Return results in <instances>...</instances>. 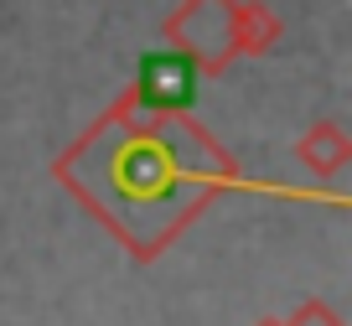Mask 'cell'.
<instances>
[{"mask_svg": "<svg viewBox=\"0 0 352 326\" xmlns=\"http://www.w3.org/2000/svg\"><path fill=\"white\" fill-rule=\"evenodd\" d=\"M296 161L306 166L311 176H337L352 166V135L342 120H316L306 135L296 140Z\"/></svg>", "mask_w": 352, "mask_h": 326, "instance_id": "277c9868", "label": "cell"}, {"mask_svg": "<svg viewBox=\"0 0 352 326\" xmlns=\"http://www.w3.org/2000/svg\"><path fill=\"white\" fill-rule=\"evenodd\" d=\"M280 326H347L327 301H300L290 316H280Z\"/></svg>", "mask_w": 352, "mask_h": 326, "instance_id": "8992f818", "label": "cell"}, {"mask_svg": "<svg viewBox=\"0 0 352 326\" xmlns=\"http://www.w3.org/2000/svg\"><path fill=\"white\" fill-rule=\"evenodd\" d=\"M280 36H285V21H280L264 0H239V6H233V52L239 57L275 52Z\"/></svg>", "mask_w": 352, "mask_h": 326, "instance_id": "5b68a950", "label": "cell"}, {"mask_svg": "<svg viewBox=\"0 0 352 326\" xmlns=\"http://www.w3.org/2000/svg\"><path fill=\"white\" fill-rule=\"evenodd\" d=\"M52 176L140 264L161 259L223 192L316 197L249 182L239 155L223 151L192 114H151L130 94H120L57 155Z\"/></svg>", "mask_w": 352, "mask_h": 326, "instance_id": "6da1fadb", "label": "cell"}, {"mask_svg": "<svg viewBox=\"0 0 352 326\" xmlns=\"http://www.w3.org/2000/svg\"><path fill=\"white\" fill-rule=\"evenodd\" d=\"M254 326H280V316H264V321H254Z\"/></svg>", "mask_w": 352, "mask_h": 326, "instance_id": "52a82bcc", "label": "cell"}, {"mask_svg": "<svg viewBox=\"0 0 352 326\" xmlns=\"http://www.w3.org/2000/svg\"><path fill=\"white\" fill-rule=\"evenodd\" d=\"M233 6L239 0H182L161 21V42L171 52L192 57L202 78H223L239 52H233Z\"/></svg>", "mask_w": 352, "mask_h": 326, "instance_id": "7a4b0ae2", "label": "cell"}, {"mask_svg": "<svg viewBox=\"0 0 352 326\" xmlns=\"http://www.w3.org/2000/svg\"><path fill=\"white\" fill-rule=\"evenodd\" d=\"M197 88H202V73L192 67V57L171 52V47H155V52L140 57L135 83L124 88V94L140 109H151V114H192Z\"/></svg>", "mask_w": 352, "mask_h": 326, "instance_id": "3957f363", "label": "cell"}]
</instances>
